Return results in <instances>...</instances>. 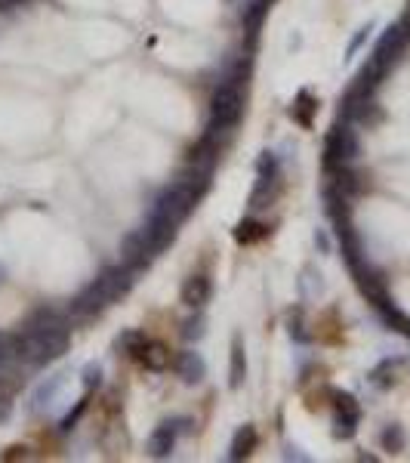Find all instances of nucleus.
<instances>
[{
	"mask_svg": "<svg viewBox=\"0 0 410 463\" xmlns=\"http://www.w3.org/2000/svg\"><path fill=\"white\" fill-rule=\"evenodd\" d=\"M16 355L25 365H46L68 349V318L56 309H37L13 337Z\"/></svg>",
	"mask_w": 410,
	"mask_h": 463,
	"instance_id": "f257e3e1",
	"label": "nucleus"
},
{
	"mask_svg": "<svg viewBox=\"0 0 410 463\" xmlns=\"http://www.w3.org/2000/svg\"><path fill=\"white\" fill-rule=\"evenodd\" d=\"M130 284H133V269L127 266H111L105 269L99 278H93V281L83 287V291L74 296L71 309L78 315H93V312H102L105 306H111L117 300V296H124L130 291Z\"/></svg>",
	"mask_w": 410,
	"mask_h": 463,
	"instance_id": "f03ea898",
	"label": "nucleus"
},
{
	"mask_svg": "<svg viewBox=\"0 0 410 463\" xmlns=\"http://www.w3.org/2000/svg\"><path fill=\"white\" fill-rule=\"evenodd\" d=\"M241 115H244V93H241L235 78H228V80H222L210 96V127H207V133H213V136L226 133L228 136L231 130L238 127Z\"/></svg>",
	"mask_w": 410,
	"mask_h": 463,
	"instance_id": "7ed1b4c3",
	"label": "nucleus"
},
{
	"mask_svg": "<svg viewBox=\"0 0 410 463\" xmlns=\"http://www.w3.org/2000/svg\"><path fill=\"white\" fill-rule=\"evenodd\" d=\"M358 155V139H355V130L346 127V124H337L330 130V136H327V145H324V167L327 170H342L352 157Z\"/></svg>",
	"mask_w": 410,
	"mask_h": 463,
	"instance_id": "20e7f679",
	"label": "nucleus"
},
{
	"mask_svg": "<svg viewBox=\"0 0 410 463\" xmlns=\"http://www.w3.org/2000/svg\"><path fill=\"white\" fill-rule=\"evenodd\" d=\"M154 247L148 244V238H145V232L142 229H136V232H130V235L124 238V247H120V259H124V266L127 269H142L148 266L154 259Z\"/></svg>",
	"mask_w": 410,
	"mask_h": 463,
	"instance_id": "39448f33",
	"label": "nucleus"
},
{
	"mask_svg": "<svg viewBox=\"0 0 410 463\" xmlns=\"http://www.w3.org/2000/svg\"><path fill=\"white\" fill-rule=\"evenodd\" d=\"M179 296H182V303L189 306V309H204V306L210 303V296H213L210 278H207V275H191V278H185Z\"/></svg>",
	"mask_w": 410,
	"mask_h": 463,
	"instance_id": "423d86ee",
	"label": "nucleus"
},
{
	"mask_svg": "<svg viewBox=\"0 0 410 463\" xmlns=\"http://www.w3.org/2000/svg\"><path fill=\"white\" fill-rule=\"evenodd\" d=\"M173 370L185 380V383H201L204 374H207L204 358L198 355V352H179V355L173 358Z\"/></svg>",
	"mask_w": 410,
	"mask_h": 463,
	"instance_id": "0eeeda50",
	"label": "nucleus"
},
{
	"mask_svg": "<svg viewBox=\"0 0 410 463\" xmlns=\"http://www.w3.org/2000/svg\"><path fill=\"white\" fill-rule=\"evenodd\" d=\"M148 370H167L173 365V355H170V349L161 346V343H145L142 352L136 355Z\"/></svg>",
	"mask_w": 410,
	"mask_h": 463,
	"instance_id": "6e6552de",
	"label": "nucleus"
},
{
	"mask_svg": "<svg viewBox=\"0 0 410 463\" xmlns=\"http://www.w3.org/2000/svg\"><path fill=\"white\" fill-rule=\"evenodd\" d=\"M256 448V430L253 426H241L235 432V439H231V448H228V460H244L250 457Z\"/></svg>",
	"mask_w": 410,
	"mask_h": 463,
	"instance_id": "1a4fd4ad",
	"label": "nucleus"
},
{
	"mask_svg": "<svg viewBox=\"0 0 410 463\" xmlns=\"http://www.w3.org/2000/svg\"><path fill=\"white\" fill-rule=\"evenodd\" d=\"M173 442H176L173 423H161L152 432V439H148V451H152V457H167V454L173 451Z\"/></svg>",
	"mask_w": 410,
	"mask_h": 463,
	"instance_id": "9d476101",
	"label": "nucleus"
},
{
	"mask_svg": "<svg viewBox=\"0 0 410 463\" xmlns=\"http://www.w3.org/2000/svg\"><path fill=\"white\" fill-rule=\"evenodd\" d=\"M228 386L231 389H241V383L247 380V358H244V346H241V340L231 343V370H228Z\"/></svg>",
	"mask_w": 410,
	"mask_h": 463,
	"instance_id": "9b49d317",
	"label": "nucleus"
},
{
	"mask_svg": "<svg viewBox=\"0 0 410 463\" xmlns=\"http://www.w3.org/2000/svg\"><path fill=\"white\" fill-rule=\"evenodd\" d=\"M266 235H268V226H263V222H256V219H244L235 229V241H238V244H253V241L266 238Z\"/></svg>",
	"mask_w": 410,
	"mask_h": 463,
	"instance_id": "f8f14e48",
	"label": "nucleus"
},
{
	"mask_svg": "<svg viewBox=\"0 0 410 463\" xmlns=\"http://www.w3.org/2000/svg\"><path fill=\"white\" fill-rule=\"evenodd\" d=\"M315 108H318V102H315L309 93H300V96H296V102H293V108H290V118L300 120L303 127H312V111Z\"/></svg>",
	"mask_w": 410,
	"mask_h": 463,
	"instance_id": "ddd939ff",
	"label": "nucleus"
},
{
	"mask_svg": "<svg viewBox=\"0 0 410 463\" xmlns=\"http://www.w3.org/2000/svg\"><path fill=\"white\" fill-rule=\"evenodd\" d=\"M355 423H358V414L340 411L337 420H333V435H337V439H352V435H355Z\"/></svg>",
	"mask_w": 410,
	"mask_h": 463,
	"instance_id": "4468645a",
	"label": "nucleus"
},
{
	"mask_svg": "<svg viewBox=\"0 0 410 463\" xmlns=\"http://www.w3.org/2000/svg\"><path fill=\"white\" fill-rule=\"evenodd\" d=\"M145 343L148 340H145L142 331H127V333H120V337H117V346L124 349V352H130V355H139Z\"/></svg>",
	"mask_w": 410,
	"mask_h": 463,
	"instance_id": "2eb2a0df",
	"label": "nucleus"
},
{
	"mask_svg": "<svg viewBox=\"0 0 410 463\" xmlns=\"http://www.w3.org/2000/svg\"><path fill=\"white\" fill-rule=\"evenodd\" d=\"M19 355H16V343L9 333H0V374H6L9 365H13Z\"/></svg>",
	"mask_w": 410,
	"mask_h": 463,
	"instance_id": "dca6fc26",
	"label": "nucleus"
},
{
	"mask_svg": "<svg viewBox=\"0 0 410 463\" xmlns=\"http://www.w3.org/2000/svg\"><path fill=\"white\" fill-rule=\"evenodd\" d=\"M204 333H207V318H204V315H194V318L185 321V328H182L185 340H201Z\"/></svg>",
	"mask_w": 410,
	"mask_h": 463,
	"instance_id": "f3484780",
	"label": "nucleus"
},
{
	"mask_svg": "<svg viewBox=\"0 0 410 463\" xmlns=\"http://www.w3.org/2000/svg\"><path fill=\"white\" fill-rule=\"evenodd\" d=\"M383 444H386V451H401V444H404V432L398 430V426H389V430L383 432Z\"/></svg>",
	"mask_w": 410,
	"mask_h": 463,
	"instance_id": "a211bd4d",
	"label": "nucleus"
},
{
	"mask_svg": "<svg viewBox=\"0 0 410 463\" xmlns=\"http://www.w3.org/2000/svg\"><path fill=\"white\" fill-rule=\"evenodd\" d=\"M83 383H87V389H93V386H99V383H102V377H99V368H96V365H90L87 370H83Z\"/></svg>",
	"mask_w": 410,
	"mask_h": 463,
	"instance_id": "6ab92c4d",
	"label": "nucleus"
}]
</instances>
